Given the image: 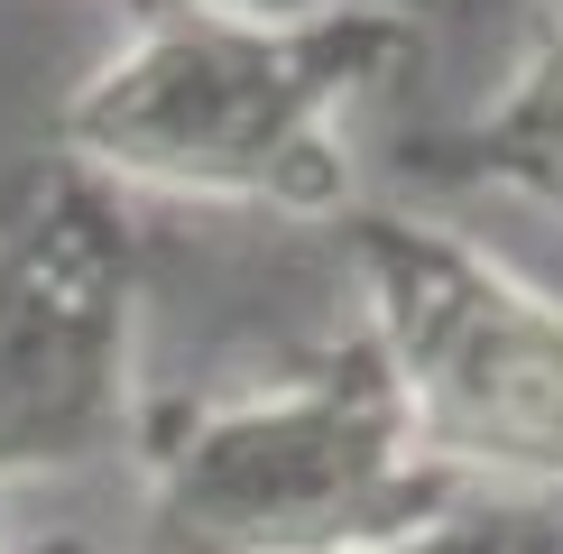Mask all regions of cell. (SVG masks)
Instances as JSON below:
<instances>
[{
	"label": "cell",
	"mask_w": 563,
	"mask_h": 554,
	"mask_svg": "<svg viewBox=\"0 0 563 554\" xmlns=\"http://www.w3.org/2000/svg\"><path fill=\"white\" fill-rule=\"evenodd\" d=\"M0 554H10V545H0Z\"/></svg>",
	"instance_id": "cell-9"
},
{
	"label": "cell",
	"mask_w": 563,
	"mask_h": 554,
	"mask_svg": "<svg viewBox=\"0 0 563 554\" xmlns=\"http://www.w3.org/2000/svg\"><path fill=\"white\" fill-rule=\"evenodd\" d=\"M443 167L462 185H499V195H518V203L563 222V19L508 65V84L489 92L472 121L453 130V157Z\"/></svg>",
	"instance_id": "cell-5"
},
{
	"label": "cell",
	"mask_w": 563,
	"mask_h": 554,
	"mask_svg": "<svg viewBox=\"0 0 563 554\" xmlns=\"http://www.w3.org/2000/svg\"><path fill=\"white\" fill-rule=\"evenodd\" d=\"M416 56V19L342 0L305 19L139 10L56 111V157L111 195L222 203V213H351V111Z\"/></svg>",
	"instance_id": "cell-1"
},
{
	"label": "cell",
	"mask_w": 563,
	"mask_h": 554,
	"mask_svg": "<svg viewBox=\"0 0 563 554\" xmlns=\"http://www.w3.org/2000/svg\"><path fill=\"white\" fill-rule=\"evenodd\" d=\"M351 554H563V508L545 499H434L426 518L388 527V536L351 545Z\"/></svg>",
	"instance_id": "cell-6"
},
{
	"label": "cell",
	"mask_w": 563,
	"mask_h": 554,
	"mask_svg": "<svg viewBox=\"0 0 563 554\" xmlns=\"http://www.w3.org/2000/svg\"><path fill=\"white\" fill-rule=\"evenodd\" d=\"M397 10H407V0H397Z\"/></svg>",
	"instance_id": "cell-8"
},
{
	"label": "cell",
	"mask_w": 563,
	"mask_h": 554,
	"mask_svg": "<svg viewBox=\"0 0 563 554\" xmlns=\"http://www.w3.org/2000/svg\"><path fill=\"white\" fill-rule=\"evenodd\" d=\"M361 333L434 480L563 508V296L426 213H342Z\"/></svg>",
	"instance_id": "cell-2"
},
{
	"label": "cell",
	"mask_w": 563,
	"mask_h": 554,
	"mask_svg": "<svg viewBox=\"0 0 563 554\" xmlns=\"http://www.w3.org/2000/svg\"><path fill=\"white\" fill-rule=\"evenodd\" d=\"M434 499H453V480L416 462L361 323L241 398L195 407L148 453L157 554H351Z\"/></svg>",
	"instance_id": "cell-3"
},
{
	"label": "cell",
	"mask_w": 563,
	"mask_h": 554,
	"mask_svg": "<svg viewBox=\"0 0 563 554\" xmlns=\"http://www.w3.org/2000/svg\"><path fill=\"white\" fill-rule=\"evenodd\" d=\"M139 444V231L75 157L0 203V490L102 472Z\"/></svg>",
	"instance_id": "cell-4"
},
{
	"label": "cell",
	"mask_w": 563,
	"mask_h": 554,
	"mask_svg": "<svg viewBox=\"0 0 563 554\" xmlns=\"http://www.w3.org/2000/svg\"><path fill=\"white\" fill-rule=\"evenodd\" d=\"M139 10H250V19H305V10H342V0H139ZM397 10V0H388Z\"/></svg>",
	"instance_id": "cell-7"
}]
</instances>
